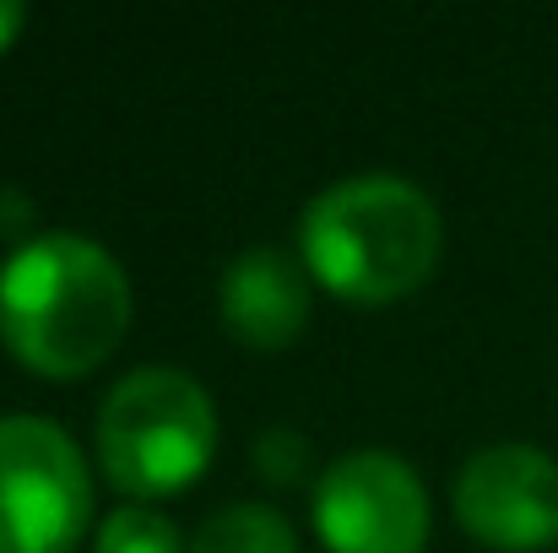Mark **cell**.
<instances>
[{"instance_id":"1","label":"cell","mask_w":558,"mask_h":553,"mask_svg":"<svg viewBox=\"0 0 558 553\" xmlns=\"http://www.w3.org/2000/svg\"><path fill=\"white\" fill-rule=\"evenodd\" d=\"M131 332L125 266L82 233L27 239L0 266V342L44 380H82Z\"/></svg>"},{"instance_id":"2","label":"cell","mask_w":558,"mask_h":553,"mask_svg":"<svg viewBox=\"0 0 558 553\" xmlns=\"http://www.w3.org/2000/svg\"><path fill=\"white\" fill-rule=\"evenodd\" d=\"M445 255V217L401 175L326 184L299 217V261L342 304L379 310L417 293Z\"/></svg>"},{"instance_id":"3","label":"cell","mask_w":558,"mask_h":553,"mask_svg":"<svg viewBox=\"0 0 558 553\" xmlns=\"http://www.w3.org/2000/svg\"><path fill=\"white\" fill-rule=\"evenodd\" d=\"M217 456V407L185 369H131L98 407V467L136 505L185 494Z\"/></svg>"},{"instance_id":"4","label":"cell","mask_w":558,"mask_h":553,"mask_svg":"<svg viewBox=\"0 0 558 553\" xmlns=\"http://www.w3.org/2000/svg\"><path fill=\"white\" fill-rule=\"evenodd\" d=\"M93 521L82 445L38 412L0 418V553H71Z\"/></svg>"},{"instance_id":"5","label":"cell","mask_w":558,"mask_h":553,"mask_svg":"<svg viewBox=\"0 0 558 553\" xmlns=\"http://www.w3.org/2000/svg\"><path fill=\"white\" fill-rule=\"evenodd\" d=\"M428 521L434 505L417 467L390 450H353L315 483V532L326 553H423Z\"/></svg>"},{"instance_id":"6","label":"cell","mask_w":558,"mask_h":553,"mask_svg":"<svg viewBox=\"0 0 558 553\" xmlns=\"http://www.w3.org/2000/svg\"><path fill=\"white\" fill-rule=\"evenodd\" d=\"M456 521L499 553L558 543V461L537 445H483L456 472Z\"/></svg>"},{"instance_id":"7","label":"cell","mask_w":558,"mask_h":553,"mask_svg":"<svg viewBox=\"0 0 558 553\" xmlns=\"http://www.w3.org/2000/svg\"><path fill=\"white\" fill-rule=\"evenodd\" d=\"M310 266L277 244H255L244 255L228 261L222 282H217V315L228 326L233 342H244L250 353H282L304 337L310 326Z\"/></svg>"},{"instance_id":"8","label":"cell","mask_w":558,"mask_h":553,"mask_svg":"<svg viewBox=\"0 0 558 553\" xmlns=\"http://www.w3.org/2000/svg\"><path fill=\"white\" fill-rule=\"evenodd\" d=\"M190 553H299V532L271 505H228L190 538Z\"/></svg>"},{"instance_id":"9","label":"cell","mask_w":558,"mask_h":553,"mask_svg":"<svg viewBox=\"0 0 558 553\" xmlns=\"http://www.w3.org/2000/svg\"><path fill=\"white\" fill-rule=\"evenodd\" d=\"M98 553H190L180 543V527L153 505H120L98 527Z\"/></svg>"},{"instance_id":"10","label":"cell","mask_w":558,"mask_h":553,"mask_svg":"<svg viewBox=\"0 0 558 553\" xmlns=\"http://www.w3.org/2000/svg\"><path fill=\"white\" fill-rule=\"evenodd\" d=\"M255 467H260L266 483H299V472H304V440L293 429H266L255 440Z\"/></svg>"},{"instance_id":"11","label":"cell","mask_w":558,"mask_h":553,"mask_svg":"<svg viewBox=\"0 0 558 553\" xmlns=\"http://www.w3.org/2000/svg\"><path fill=\"white\" fill-rule=\"evenodd\" d=\"M22 22H27V11H22L16 0H0V55L22 38Z\"/></svg>"}]
</instances>
